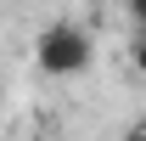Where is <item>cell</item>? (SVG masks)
<instances>
[{"mask_svg":"<svg viewBox=\"0 0 146 141\" xmlns=\"http://www.w3.org/2000/svg\"><path fill=\"white\" fill-rule=\"evenodd\" d=\"M90 56H96V40H90V28H79V23H51V28L34 40V62L51 73V79L84 73Z\"/></svg>","mask_w":146,"mask_h":141,"instance_id":"1","label":"cell"},{"mask_svg":"<svg viewBox=\"0 0 146 141\" xmlns=\"http://www.w3.org/2000/svg\"><path fill=\"white\" fill-rule=\"evenodd\" d=\"M124 6H129V17H135V23L146 28V0H124Z\"/></svg>","mask_w":146,"mask_h":141,"instance_id":"2","label":"cell"},{"mask_svg":"<svg viewBox=\"0 0 146 141\" xmlns=\"http://www.w3.org/2000/svg\"><path fill=\"white\" fill-rule=\"evenodd\" d=\"M135 68H141V73H146V34H141V40H135Z\"/></svg>","mask_w":146,"mask_h":141,"instance_id":"3","label":"cell"}]
</instances>
